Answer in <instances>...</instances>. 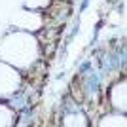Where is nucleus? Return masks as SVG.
I'll use <instances>...</instances> for the list:
<instances>
[{"label": "nucleus", "instance_id": "3", "mask_svg": "<svg viewBox=\"0 0 127 127\" xmlns=\"http://www.w3.org/2000/svg\"><path fill=\"white\" fill-rule=\"evenodd\" d=\"M87 4H89V0H84V2H82V8H80V10L84 11V10H85V8H87Z\"/></svg>", "mask_w": 127, "mask_h": 127}, {"label": "nucleus", "instance_id": "2", "mask_svg": "<svg viewBox=\"0 0 127 127\" xmlns=\"http://www.w3.org/2000/svg\"><path fill=\"white\" fill-rule=\"evenodd\" d=\"M89 66H91L89 63H84L82 66H80V70H82V72H85V70H89Z\"/></svg>", "mask_w": 127, "mask_h": 127}, {"label": "nucleus", "instance_id": "1", "mask_svg": "<svg viewBox=\"0 0 127 127\" xmlns=\"http://www.w3.org/2000/svg\"><path fill=\"white\" fill-rule=\"evenodd\" d=\"M87 87H89V91H97V87H99V78H97L95 74L89 78V82H87Z\"/></svg>", "mask_w": 127, "mask_h": 127}]
</instances>
